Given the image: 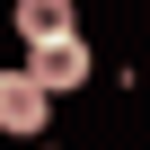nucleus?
Here are the masks:
<instances>
[{
    "mask_svg": "<svg viewBox=\"0 0 150 150\" xmlns=\"http://www.w3.org/2000/svg\"><path fill=\"white\" fill-rule=\"evenodd\" d=\"M27 80H35L44 97H71V88L88 80V44H80V35H62V44H44V53L27 62Z\"/></svg>",
    "mask_w": 150,
    "mask_h": 150,
    "instance_id": "f257e3e1",
    "label": "nucleus"
},
{
    "mask_svg": "<svg viewBox=\"0 0 150 150\" xmlns=\"http://www.w3.org/2000/svg\"><path fill=\"white\" fill-rule=\"evenodd\" d=\"M44 115H53V97L27 80V71H0V132H27V141H35Z\"/></svg>",
    "mask_w": 150,
    "mask_h": 150,
    "instance_id": "f03ea898",
    "label": "nucleus"
},
{
    "mask_svg": "<svg viewBox=\"0 0 150 150\" xmlns=\"http://www.w3.org/2000/svg\"><path fill=\"white\" fill-rule=\"evenodd\" d=\"M9 27L27 35V53H44V44H62V35H80V27H71V0H18Z\"/></svg>",
    "mask_w": 150,
    "mask_h": 150,
    "instance_id": "7ed1b4c3",
    "label": "nucleus"
}]
</instances>
